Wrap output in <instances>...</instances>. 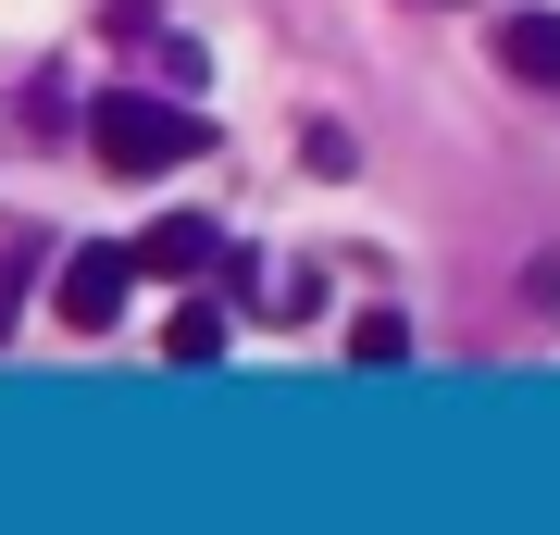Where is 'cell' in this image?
<instances>
[{
    "instance_id": "5",
    "label": "cell",
    "mask_w": 560,
    "mask_h": 535,
    "mask_svg": "<svg viewBox=\"0 0 560 535\" xmlns=\"http://www.w3.org/2000/svg\"><path fill=\"white\" fill-rule=\"evenodd\" d=\"M349 361H374V374L411 361V324H399V312H361V324H349Z\"/></svg>"
},
{
    "instance_id": "6",
    "label": "cell",
    "mask_w": 560,
    "mask_h": 535,
    "mask_svg": "<svg viewBox=\"0 0 560 535\" xmlns=\"http://www.w3.org/2000/svg\"><path fill=\"white\" fill-rule=\"evenodd\" d=\"M162 349H175V361H212V349H224V312H175V337H162Z\"/></svg>"
},
{
    "instance_id": "1",
    "label": "cell",
    "mask_w": 560,
    "mask_h": 535,
    "mask_svg": "<svg viewBox=\"0 0 560 535\" xmlns=\"http://www.w3.org/2000/svg\"><path fill=\"white\" fill-rule=\"evenodd\" d=\"M88 150H101L113 175H162V162H200V150H212V125L187 113V100L113 88V100H88Z\"/></svg>"
},
{
    "instance_id": "3",
    "label": "cell",
    "mask_w": 560,
    "mask_h": 535,
    "mask_svg": "<svg viewBox=\"0 0 560 535\" xmlns=\"http://www.w3.org/2000/svg\"><path fill=\"white\" fill-rule=\"evenodd\" d=\"M212 249H224V237H212V224H200V212H162V224H150V237H138V275H200V261H212Z\"/></svg>"
},
{
    "instance_id": "2",
    "label": "cell",
    "mask_w": 560,
    "mask_h": 535,
    "mask_svg": "<svg viewBox=\"0 0 560 535\" xmlns=\"http://www.w3.org/2000/svg\"><path fill=\"white\" fill-rule=\"evenodd\" d=\"M125 287H138V249H62L50 312L75 324V337H113V324H125Z\"/></svg>"
},
{
    "instance_id": "4",
    "label": "cell",
    "mask_w": 560,
    "mask_h": 535,
    "mask_svg": "<svg viewBox=\"0 0 560 535\" xmlns=\"http://www.w3.org/2000/svg\"><path fill=\"white\" fill-rule=\"evenodd\" d=\"M499 62H511L523 88H560V13H511L499 25Z\"/></svg>"
}]
</instances>
